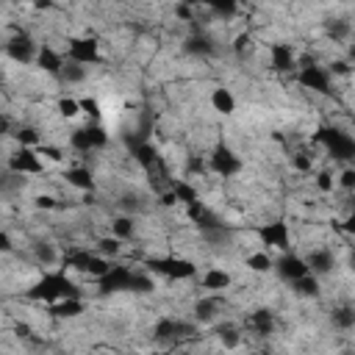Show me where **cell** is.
I'll list each match as a JSON object with an SVG mask.
<instances>
[{
    "instance_id": "7a4b0ae2",
    "label": "cell",
    "mask_w": 355,
    "mask_h": 355,
    "mask_svg": "<svg viewBox=\"0 0 355 355\" xmlns=\"http://www.w3.org/2000/svg\"><path fill=\"white\" fill-rule=\"evenodd\" d=\"M3 166H6L11 175L22 178V180H39V178H44V175H47V166H44V161L39 158V153H36V150L14 147V144H11V150L6 153Z\"/></svg>"
},
{
    "instance_id": "5b68a950",
    "label": "cell",
    "mask_w": 355,
    "mask_h": 355,
    "mask_svg": "<svg viewBox=\"0 0 355 355\" xmlns=\"http://www.w3.org/2000/svg\"><path fill=\"white\" fill-rule=\"evenodd\" d=\"M33 69L50 80L58 83V75L64 69V50L58 44H50V42H39V50H36V58H33Z\"/></svg>"
},
{
    "instance_id": "8992f818",
    "label": "cell",
    "mask_w": 355,
    "mask_h": 355,
    "mask_svg": "<svg viewBox=\"0 0 355 355\" xmlns=\"http://www.w3.org/2000/svg\"><path fill=\"white\" fill-rule=\"evenodd\" d=\"M205 103H208V108H211L216 116H222V119H230V116H236V111H239V97H236V92H233L227 83H214L211 92H208V97H205Z\"/></svg>"
},
{
    "instance_id": "52a82bcc",
    "label": "cell",
    "mask_w": 355,
    "mask_h": 355,
    "mask_svg": "<svg viewBox=\"0 0 355 355\" xmlns=\"http://www.w3.org/2000/svg\"><path fill=\"white\" fill-rule=\"evenodd\" d=\"M239 261H241L244 272H250V275H255V277H269L272 269H275V255L266 252V250H261V247L244 250V252L239 255Z\"/></svg>"
},
{
    "instance_id": "6da1fadb",
    "label": "cell",
    "mask_w": 355,
    "mask_h": 355,
    "mask_svg": "<svg viewBox=\"0 0 355 355\" xmlns=\"http://www.w3.org/2000/svg\"><path fill=\"white\" fill-rule=\"evenodd\" d=\"M252 236H255V244L272 255H280V252H288L294 250V222L288 216H269V219H261L255 227H252Z\"/></svg>"
},
{
    "instance_id": "277c9868",
    "label": "cell",
    "mask_w": 355,
    "mask_h": 355,
    "mask_svg": "<svg viewBox=\"0 0 355 355\" xmlns=\"http://www.w3.org/2000/svg\"><path fill=\"white\" fill-rule=\"evenodd\" d=\"M86 313H89L86 297H67V300H58V302H53V305H44V316L53 319L55 324L80 322Z\"/></svg>"
},
{
    "instance_id": "ba28073f",
    "label": "cell",
    "mask_w": 355,
    "mask_h": 355,
    "mask_svg": "<svg viewBox=\"0 0 355 355\" xmlns=\"http://www.w3.org/2000/svg\"><path fill=\"white\" fill-rule=\"evenodd\" d=\"M53 116H55L58 122H64V125H75V122L80 119L78 94H67V92L55 94V100H53Z\"/></svg>"
},
{
    "instance_id": "3957f363",
    "label": "cell",
    "mask_w": 355,
    "mask_h": 355,
    "mask_svg": "<svg viewBox=\"0 0 355 355\" xmlns=\"http://www.w3.org/2000/svg\"><path fill=\"white\" fill-rule=\"evenodd\" d=\"M272 275H275L283 286H291L294 280L311 275V269H308V263H305V258H302L300 250H288V252L275 255V269H272Z\"/></svg>"
},
{
    "instance_id": "9c48e42d",
    "label": "cell",
    "mask_w": 355,
    "mask_h": 355,
    "mask_svg": "<svg viewBox=\"0 0 355 355\" xmlns=\"http://www.w3.org/2000/svg\"><path fill=\"white\" fill-rule=\"evenodd\" d=\"M14 252H17V239H14V233H11L6 225H0V258L14 255Z\"/></svg>"
}]
</instances>
